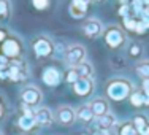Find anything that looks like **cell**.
Masks as SVG:
<instances>
[{"label": "cell", "instance_id": "obj_11", "mask_svg": "<svg viewBox=\"0 0 149 135\" xmlns=\"http://www.w3.org/2000/svg\"><path fill=\"white\" fill-rule=\"evenodd\" d=\"M17 126H19L21 130H24V132H30V130H33L38 124H37V119H35V115L27 110V111L19 118V121H17Z\"/></svg>", "mask_w": 149, "mask_h": 135}, {"label": "cell", "instance_id": "obj_15", "mask_svg": "<svg viewBox=\"0 0 149 135\" xmlns=\"http://www.w3.org/2000/svg\"><path fill=\"white\" fill-rule=\"evenodd\" d=\"M60 72L57 69H54V67H49V69H46L43 72V81L48 86H57L60 83Z\"/></svg>", "mask_w": 149, "mask_h": 135}, {"label": "cell", "instance_id": "obj_10", "mask_svg": "<svg viewBox=\"0 0 149 135\" xmlns=\"http://www.w3.org/2000/svg\"><path fill=\"white\" fill-rule=\"evenodd\" d=\"M83 30L89 38H97V37H100V34L103 32V26H102V22L97 19H87L83 26Z\"/></svg>", "mask_w": 149, "mask_h": 135}, {"label": "cell", "instance_id": "obj_2", "mask_svg": "<svg viewBox=\"0 0 149 135\" xmlns=\"http://www.w3.org/2000/svg\"><path fill=\"white\" fill-rule=\"evenodd\" d=\"M21 99H22V102L26 106H37V105L41 104V100H43V94H41V91L38 89V87L27 86L22 89V92H21Z\"/></svg>", "mask_w": 149, "mask_h": 135}, {"label": "cell", "instance_id": "obj_13", "mask_svg": "<svg viewBox=\"0 0 149 135\" xmlns=\"http://www.w3.org/2000/svg\"><path fill=\"white\" fill-rule=\"evenodd\" d=\"M89 2L91 0H73L72 5H70V15L76 19L84 17L87 8H89Z\"/></svg>", "mask_w": 149, "mask_h": 135}, {"label": "cell", "instance_id": "obj_17", "mask_svg": "<svg viewBox=\"0 0 149 135\" xmlns=\"http://www.w3.org/2000/svg\"><path fill=\"white\" fill-rule=\"evenodd\" d=\"M94 113H92L91 105H81L76 110V119H79L81 122H92L94 121Z\"/></svg>", "mask_w": 149, "mask_h": 135}, {"label": "cell", "instance_id": "obj_34", "mask_svg": "<svg viewBox=\"0 0 149 135\" xmlns=\"http://www.w3.org/2000/svg\"><path fill=\"white\" fill-rule=\"evenodd\" d=\"M0 135H3V134H2V132H0Z\"/></svg>", "mask_w": 149, "mask_h": 135}, {"label": "cell", "instance_id": "obj_25", "mask_svg": "<svg viewBox=\"0 0 149 135\" xmlns=\"http://www.w3.org/2000/svg\"><path fill=\"white\" fill-rule=\"evenodd\" d=\"M33 5H35V8L43 10V8L48 6V0H33Z\"/></svg>", "mask_w": 149, "mask_h": 135}, {"label": "cell", "instance_id": "obj_27", "mask_svg": "<svg viewBox=\"0 0 149 135\" xmlns=\"http://www.w3.org/2000/svg\"><path fill=\"white\" fill-rule=\"evenodd\" d=\"M95 135H113L111 130H105V129H98L97 132H95Z\"/></svg>", "mask_w": 149, "mask_h": 135}, {"label": "cell", "instance_id": "obj_26", "mask_svg": "<svg viewBox=\"0 0 149 135\" xmlns=\"http://www.w3.org/2000/svg\"><path fill=\"white\" fill-rule=\"evenodd\" d=\"M136 24H138V22H135V21H129V19L125 21V26L129 27V29H132V30L136 29Z\"/></svg>", "mask_w": 149, "mask_h": 135}, {"label": "cell", "instance_id": "obj_33", "mask_svg": "<svg viewBox=\"0 0 149 135\" xmlns=\"http://www.w3.org/2000/svg\"><path fill=\"white\" fill-rule=\"evenodd\" d=\"M120 2H125V0H120Z\"/></svg>", "mask_w": 149, "mask_h": 135}, {"label": "cell", "instance_id": "obj_24", "mask_svg": "<svg viewBox=\"0 0 149 135\" xmlns=\"http://www.w3.org/2000/svg\"><path fill=\"white\" fill-rule=\"evenodd\" d=\"M141 54V46L138 45H132L130 46V56H133V57H136V56Z\"/></svg>", "mask_w": 149, "mask_h": 135}, {"label": "cell", "instance_id": "obj_1", "mask_svg": "<svg viewBox=\"0 0 149 135\" xmlns=\"http://www.w3.org/2000/svg\"><path fill=\"white\" fill-rule=\"evenodd\" d=\"M132 92H133V86L129 80L116 78V80H111L106 84V95L114 102L125 100L127 97H130Z\"/></svg>", "mask_w": 149, "mask_h": 135}, {"label": "cell", "instance_id": "obj_19", "mask_svg": "<svg viewBox=\"0 0 149 135\" xmlns=\"http://www.w3.org/2000/svg\"><path fill=\"white\" fill-rule=\"evenodd\" d=\"M136 73L143 80H149V60H143L136 65Z\"/></svg>", "mask_w": 149, "mask_h": 135}, {"label": "cell", "instance_id": "obj_5", "mask_svg": "<svg viewBox=\"0 0 149 135\" xmlns=\"http://www.w3.org/2000/svg\"><path fill=\"white\" fill-rule=\"evenodd\" d=\"M54 116L62 126H72V124L74 122V119H76V111L68 105H62V106H59V108L56 110Z\"/></svg>", "mask_w": 149, "mask_h": 135}, {"label": "cell", "instance_id": "obj_22", "mask_svg": "<svg viewBox=\"0 0 149 135\" xmlns=\"http://www.w3.org/2000/svg\"><path fill=\"white\" fill-rule=\"evenodd\" d=\"M148 119L144 118V116H136V118H133V126L136 127V130H140V129H143L144 126H148Z\"/></svg>", "mask_w": 149, "mask_h": 135}, {"label": "cell", "instance_id": "obj_16", "mask_svg": "<svg viewBox=\"0 0 149 135\" xmlns=\"http://www.w3.org/2000/svg\"><path fill=\"white\" fill-rule=\"evenodd\" d=\"M2 51H3V54L6 56V57H17L19 56V52H21V46L19 43H17L16 40H5V43H3L2 46Z\"/></svg>", "mask_w": 149, "mask_h": 135}, {"label": "cell", "instance_id": "obj_4", "mask_svg": "<svg viewBox=\"0 0 149 135\" xmlns=\"http://www.w3.org/2000/svg\"><path fill=\"white\" fill-rule=\"evenodd\" d=\"M26 64L22 62L21 59H11L8 65V78L13 81H21L26 78Z\"/></svg>", "mask_w": 149, "mask_h": 135}, {"label": "cell", "instance_id": "obj_21", "mask_svg": "<svg viewBox=\"0 0 149 135\" xmlns=\"http://www.w3.org/2000/svg\"><path fill=\"white\" fill-rule=\"evenodd\" d=\"M130 102L133 106H144V92H132L130 94Z\"/></svg>", "mask_w": 149, "mask_h": 135}, {"label": "cell", "instance_id": "obj_7", "mask_svg": "<svg viewBox=\"0 0 149 135\" xmlns=\"http://www.w3.org/2000/svg\"><path fill=\"white\" fill-rule=\"evenodd\" d=\"M94 91V81L92 78H79L76 83H73V92L79 97H86L91 95Z\"/></svg>", "mask_w": 149, "mask_h": 135}, {"label": "cell", "instance_id": "obj_6", "mask_svg": "<svg viewBox=\"0 0 149 135\" xmlns=\"http://www.w3.org/2000/svg\"><path fill=\"white\" fill-rule=\"evenodd\" d=\"M105 40L108 46H111V48H118L124 43V40H125V35H124V32L119 29V27H109L108 30H106L105 34Z\"/></svg>", "mask_w": 149, "mask_h": 135}, {"label": "cell", "instance_id": "obj_28", "mask_svg": "<svg viewBox=\"0 0 149 135\" xmlns=\"http://www.w3.org/2000/svg\"><path fill=\"white\" fill-rule=\"evenodd\" d=\"M3 113H5V105H3V102H2V99H0V119H2V116H3Z\"/></svg>", "mask_w": 149, "mask_h": 135}, {"label": "cell", "instance_id": "obj_8", "mask_svg": "<svg viewBox=\"0 0 149 135\" xmlns=\"http://www.w3.org/2000/svg\"><path fill=\"white\" fill-rule=\"evenodd\" d=\"M33 51L38 57H48L54 52V45L46 38H38L33 41Z\"/></svg>", "mask_w": 149, "mask_h": 135}, {"label": "cell", "instance_id": "obj_14", "mask_svg": "<svg viewBox=\"0 0 149 135\" xmlns=\"http://www.w3.org/2000/svg\"><path fill=\"white\" fill-rule=\"evenodd\" d=\"M116 122H118V119H116V116L113 115V113H106L103 116H98L97 119H95V127L98 129H105V130H111L113 127L116 126Z\"/></svg>", "mask_w": 149, "mask_h": 135}, {"label": "cell", "instance_id": "obj_31", "mask_svg": "<svg viewBox=\"0 0 149 135\" xmlns=\"http://www.w3.org/2000/svg\"><path fill=\"white\" fill-rule=\"evenodd\" d=\"M95 2H103V0H95Z\"/></svg>", "mask_w": 149, "mask_h": 135}, {"label": "cell", "instance_id": "obj_29", "mask_svg": "<svg viewBox=\"0 0 149 135\" xmlns=\"http://www.w3.org/2000/svg\"><path fill=\"white\" fill-rule=\"evenodd\" d=\"M127 11H129V8H127V6L124 5L122 8H120V11H119V13H120V15H127Z\"/></svg>", "mask_w": 149, "mask_h": 135}, {"label": "cell", "instance_id": "obj_23", "mask_svg": "<svg viewBox=\"0 0 149 135\" xmlns=\"http://www.w3.org/2000/svg\"><path fill=\"white\" fill-rule=\"evenodd\" d=\"M65 80H67V83H76L78 80H79V76H78V73H76V70L72 69V70H68V73H67V76H65Z\"/></svg>", "mask_w": 149, "mask_h": 135}, {"label": "cell", "instance_id": "obj_20", "mask_svg": "<svg viewBox=\"0 0 149 135\" xmlns=\"http://www.w3.org/2000/svg\"><path fill=\"white\" fill-rule=\"evenodd\" d=\"M119 135H138V130L133 122H125L119 127Z\"/></svg>", "mask_w": 149, "mask_h": 135}, {"label": "cell", "instance_id": "obj_9", "mask_svg": "<svg viewBox=\"0 0 149 135\" xmlns=\"http://www.w3.org/2000/svg\"><path fill=\"white\" fill-rule=\"evenodd\" d=\"M35 115V119H37V124L41 127H46V126H51L52 122H54V118L56 116L52 115V111L49 108H45V106H41V108H38L37 111L33 113Z\"/></svg>", "mask_w": 149, "mask_h": 135}, {"label": "cell", "instance_id": "obj_12", "mask_svg": "<svg viewBox=\"0 0 149 135\" xmlns=\"http://www.w3.org/2000/svg\"><path fill=\"white\" fill-rule=\"evenodd\" d=\"M91 108H92V113H94L95 118H98V116H103L106 113H109V104L108 100L103 97H98V99H94V100L91 102Z\"/></svg>", "mask_w": 149, "mask_h": 135}, {"label": "cell", "instance_id": "obj_3", "mask_svg": "<svg viewBox=\"0 0 149 135\" xmlns=\"http://www.w3.org/2000/svg\"><path fill=\"white\" fill-rule=\"evenodd\" d=\"M84 59H86V49L81 45H72L65 52V60L72 67L79 65L81 62H84Z\"/></svg>", "mask_w": 149, "mask_h": 135}, {"label": "cell", "instance_id": "obj_18", "mask_svg": "<svg viewBox=\"0 0 149 135\" xmlns=\"http://www.w3.org/2000/svg\"><path fill=\"white\" fill-rule=\"evenodd\" d=\"M73 69L76 70L79 78H92V75H94V69H92V65L89 62H81L79 65L73 67Z\"/></svg>", "mask_w": 149, "mask_h": 135}, {"label": "cell", "instance_id": "obj_32", "mask_svg": "<svg viewBox=\"0 0 149 135\" xmlns=\"http://www.w3.org/2000/svg\"><path fill=\"white\" fill-rule=\"evenodd\" d=\"M81 135H89V134H81Z\"/></svg>", "mask_w": 149, "mask_h": 135}, {"label": "cell", "instance_id": "obj_30", "mask_svg": "<svg viewBox=\"0 0 149 135\" xmlns=\"http://www.w3.org/2000/svg\"><path fill=\"white\" fill-rule=\"evenodd\" d=\"M3 38H5V34H3V32H0V40H3Z\"/></svg>", "mask_w": 149, "mask_h": 135}]
</instances>
